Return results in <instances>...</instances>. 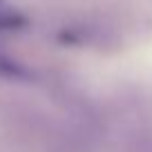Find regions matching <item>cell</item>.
Wrapping results in <instances>:
<instances>
[{
    "instance_id": "2",
    "label": "cell",
    "mask_w": 152,
    "mask_h": 152,
    "mask_svg": "<svg viewBox=\"0 0 152 152\" xmlns=\"http://www.w3.org/2000/svg\"><path fill=\"white\" fill-rule=\"evenodd\" d=\"M14 23H16V14L0 0V27H7V25H14Z\"/></svg>"
},
{
    "instance_id": "1",
    "label": "cell",
    "mask_w": 152,
    "mask_h": 152,
    "mask_svg": "<svg viewBox=\"0 0 152 152\" xmlns=\"http://www.w3.org/2000/svg\"><path fill=\"white\" fill-rule=\"evenodd\" d=\"M0 74H5V76H16V74H20V67L16 65V63L7 56L2 49H0Z\"/></svg>"
}]
</instances>
